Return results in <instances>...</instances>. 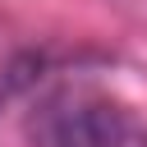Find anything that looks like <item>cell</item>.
Instances as JSON below:
<instances>
[{
	"mask_svg": "<svg viewBox=\"0 0 147 147\" xmlns=\"http://www.w3.org/2000/svg\"><path fill=\"white\" fill-rule=\"evenodd\" d=\"M96 101L92 92H78V87H55L46 92L28 119H23V133L32 147H92V124H96Z\"/></svg>",
	"mask_w": 147,
	"mask_h": 147,
	"instance_id": "obj_1",
	"label": "cell"
},
{
	"mask_svg": "<svg viewBox=\"0 0 147 147\" xmlns=\"http://www.w3.org/2000/svg\"><path fill=\"white\" fill-rule=\"evenodd\" d=\"M41 69H46V60H41V55H32V51H23V55L5 60V64H0V101H9V96H18V92H28V87L41 78Z\"/></svg>",
	"mask_w": 147,
	"mask_h": 147,
	"instance_id": "obj_3",
	"label": "cell"
},
{
	"mask_svg": "<svg viewBox=\"0 0 147 147\" xmlns=\"http://www.w3.org/2000/svg\"><path fill=\"white\" fill-rule=\"evenodd\" d=\"M92 147H147V124L119 106V101H96V124H92Z\"/></svg>",
	"mask_w": 147,
	"mask_h": 147,
	"instance_id": "obj_2",
	"label": "cell"
}]
</instances>
